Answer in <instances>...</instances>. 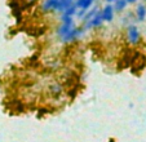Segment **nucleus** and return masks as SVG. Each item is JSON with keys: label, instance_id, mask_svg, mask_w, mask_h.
<instances>
[{"label": "nucleus", "instance_id": "obj_13", "mask_svg": "<svg viewBox=\"0 0 146 142\" xmlns=\"http://www.w3.org/2000/svg\"><path fill=\"white\" fill-rule=\"evenodd\" d=\"M76 13H78V8H76V5H75V3H74L69 9H66L62 14H66V16L72 17V18H74V16H76Z\"/></svg>", "mask_w": 146, "mask_h": 142}, {"label": "nucleus", "instance_id": "obj_4", "mask_svg": "<svg viewBox=\"0 0 146 142\" xmlns=\"http://www.w3.org/2000/svg\"><path fill=\"white\" fill-rule=\"evenodd\" d=\"M114 8L111 4H106L105 7H104V9L101 11V16L102 18H104V21L105 22H111L114 18Z\"/></svg>", "mask_w": 146, "mask_h": 142}, {"label": "nucleus", "instance_id": "obj_1", "mask_svg": "<svg viewBox=\"0 0 146 142\" xmlns=\"http://www.w3.org/2000/svg\"><path fill=\"white\" fill-rule=\"evenodd\" d=\"M86 31L87 30L83 27V26L82 27H76V26H75V27L72 29V30L70 31L65 38L61 39V40H62V43H71V41H75V40H78L79 38H82V36L86 34Z\"/></svg>", "mask_w": 146, "mask_h": 142}, {"label": "nucleus", "instance_id": "obj_15", "mask_svg": "<svg viewBox=\"0 0 146 142\" xmlns=\"http://www.w3.org/2000/svg\"><path fill=\"white\" fill-rule=\"evenodd\" d=\"M127 1V4H133V3H136L137 0H125Z\"/></svg>", "mask_w": 146, "mask_h": 142}, {"label": "nucleus", "instance_id": "obj_17", "mask_svg": "<svg viewBox=\"0 0 146 142\" xmlns=\"http://www.w3.org/2000/svg\"><path fill=\"white\" fill-rule=\"evenodd\" d=\"M26 1H29V3H34V1H36V0H26Z\"/></svg>", "mask_w": 146, "mask_h": 142}, {"label": "nucleus", "instance_id": "obj_2", "mask_svg": "<svg viewBox=\"0 0 146 142\" xmlns=\"http://www.w3.org/2000/svg\"><path fill=\"white\" fill-rule=\"evenodd\" d=\"M140 39H141V35H140V30H138L137 26L136 25L127 26V40H128V43L136 45V44L140 43Z\"/></svg>", "mask_w": 146, "mask_h": 142}, {"label": "nucleus", "instance_id": "obj_3", "mask_svg": "<svg viewBox=\"0 0 146 142\" xmlns=\"http://www.w3.org/2000/svg\"><path fill=\"white\" fill-rule=\"evenodd\" d=\"M102 22H104V18L101 16V12H97L96 16L92 17L88 22H86V25L83 26V27L86 29V30H89V29H93V27H100L102 25Z\"/></svg>", "mask_w": 146, "mask_h": 142}, {"label": "nucleus", "instance_id": "obj_11", "mask_svg": "<svg viewBox=\"0 0 146 142\" xmlns=\"http://www.w3.org/2000/svg\"><path fill=\"white\" fill-rule=\"evenodd\" d=\"M125 7H127V1L125 0H115L114 1V12H121L123 9H125Z\"/></svg>", "mask_w": 146, "mask_h": 142}, {"label": "nucleus", "instance_id": "obj_9", "mask_svg": "<svg viewBox=\"0 0 146 142\" xmlns=\"http://www.w3.org/2000/svg\"><path fill=\"white\" fill-rule=\"evenodd\" d=\"M94 0H76L75 1V5L78 9H83V11H88L92 7Z\"/></svg>", "mask_w": 146, "mask_h": 142}, {"label": "nucleus", "instance_id": "obj_8", "mask_svg": "<svg viewBox=\"0 0 146 142\" xmlns=\"http://www.w3.org/2000/svg\"><path fill=\"white\" fill-rule=\"evenodd\" d=\"M48 89H49V93L53 97H58L61 93L64 92V87H62L61 84H58V83H53V84H50Z\"/></svg>", "mask_w": 146, "mask_h": 142}, {"label": "nucleus", "instance_id": "obj_16", "mask_svg": "<svg viewBox=\"0 0 146 142\" xmlns=\"http://www.w3.org/2000/svg\"><path fill=\"white\" fill-rule=\"evenodd\" d=\"M106 1H108V3H114L115 0H106Z\"/></svg>", "mask_w": 146, "mask_h": 142}, {"label": "nucleus", "instance_id": "obj_5", "mask_svg": "<svg viewBox=\"0 0 146 142\" xmlns=\"http://www.w3.org/2000/svg\"><path fill=\"white\" fill-rule=\"evenodd\" d=\"M74 27H75V23H74V22H72V23H61V26L57 29L58 38H60V39L65 38V36H66L67 34H69Z\"/></svg>", "mask_w": 146, "mask_h": 142}, {"label": "nucleus", "instance_id": "obj_10", "mask_svg": "<svg viewBox=\"0 0 146 142\" xmlns=\"http://www.w3.org/2000/svg\"><path fill=\"white\" fill-rule=\"evenodd\" d=\"M136 17L138 21H145L146 19V7L143 4H138L136 8Z\"/></svg>", "mask_w": 146, "mask_h": 142}, {"label": "nucleus", "instance_id": "obj_14", "mask_svg": "<svg viewBox=\"0 0 146 142\" xmlns=\"http://www.w3.org/2000/svg\"><path fill=\"white\" fill-rule=\"evenodd\" d=\"M61 22H62V23H72V22H74V18L66 16V14H62V16H61Z\"/></svg>", "mask_w": 146, "mask_h": 142}, {"label": "nucleus", "instance_id": "obj_12", "mask_svg": "<svg viewBox=\"0 0 146 142\" xmlns=\"http://www.w3.org/2000/svg\"><path fill=\"white\" fill-rule=\"evenodd\" d=\"M97 12H100L97 7H94L93 9H91V11H89V12H87V13L84 14V17H83V18H82V19H83V22H84V23H86V22H88L89 19L92 18V17H94V16H96V14H97Z\"/></svg>", "mask_w": 146, "mask_h": 142}, {"label": "nucleus", "instance_id": "obj_7", "mask_svg": "<svg viewBox=\"0 0 146 142\" xmlns=\"http://www.w3.org/2000/svg\"><path fill=\"white\" fill-rule=\"evenodd\" d=\"M74 4V0H58L57 4V9L56 11L60 12V13H64L66 9H69L70 7Z\"/></svg>", "mask_w": 146, "mask_h": 142}, {"label": "nucleus", "instance_id": "obj_6", "mask_svg": "<svg viewBox=\"0 0 146 142\" xmlns=\"http://www.w3.org/2000/svg\"><path fill=\"white\" fill-rule=\"evenodd\" d=\"M58 0H44L41 4V11L43 12H53L57 9Z\"/></svg>", "mask_w": 146, "mask_h": 142}]
</instances>
